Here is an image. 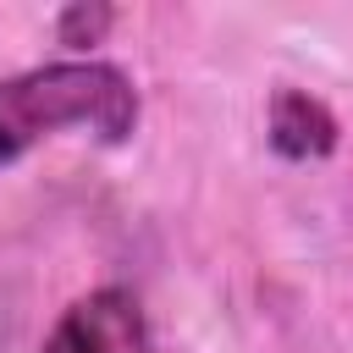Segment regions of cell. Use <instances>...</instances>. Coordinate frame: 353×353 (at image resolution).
I'll list each match as a JSON object with an SVG mask.
<instances>
[{"label": "cell", "mask_w": 353, "mask_h": 353, "mask_svg": "<svg viewBox=\"0 0 353 353\" xmlns=\"http://www.w3.org/2000/svg\"><path fill=\"white\" fill-rule=\"evenodd\" d=\"M83 127L99 143H127L138 127V88L110 61H50L0 77V165H17L33 143Z\"/></svg>", "instance_id": "6da1fadb"}, {"label": "cell", "mask_w": 353, "mask_h": 353, "mask_svg": "<svg viewBox=\"0 0 353 353\" xmlns=\"http://www.w3.org/2000/svg\"><path fill=\"white\" fill-rule=\"evenodd\" d=\"M39 353H149V314L127 287H94L55 320Z\"/></svg>", "instance_id": "7a4b0ae2"}, {"label": "cell", "mask_w": 353, "mask_h": 353, "mask_svg": "<svg viewBox=\"0 0 353 353\" xmlns=\"http://www.w3.org/2000/svg\"><path fill=\"white\" fill-rule=\"evenodd\" d=\"M270 143H276V154H287V160H325V154L336 149V116H331L314 94L281 88V94L270 99Z\"/></svg>", "instance_id": "3957f363"}, {"label": "cell", "mask_w": 353, "mask_h": 353, "mask_svg": "<svg viewBox=\"0 0 353 353\" xmlns=\"http://www.w3.org/2000/svg\"><path fill=\"white\" fill-rule=\"evenodd\" d=\"M116 17L105 11V6H72V11H61V22H55V33H61V44H99L105 39V28H110Z\"/></svg>", "instance_id": "277c9868"}]
</instances>
